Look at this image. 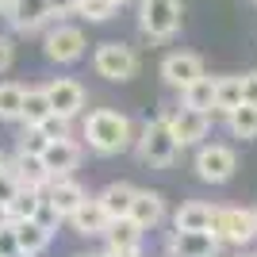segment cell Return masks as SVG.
I'll return each instance as SVG.
<instances>
[{
	"instance_id": "cell-32",
	"label": "cell",
	"mask_w": 257,
	"mask_h": 257,
	"mask_svg": "<svg viewBox=\"0 0 257 257\" xmlns=\"http://www.w3.org/2000/svg\"><path fill=\"white\" fill-rule=\"evenodd\" d=\"M0 257H20V234H16V223L0 226Z\"/></svg>"
},
{
	"instance_id": "cell-11",
	"label": "cell",
	"mask_w": 257,
	"mask_h": 257,
	"mask_svg": "<svg viewBox=\"0 0 257 257\" xmlns=\"http://www.w3.org/2000/svg\"><path fill=\"white\" fill-rule=\"evenodd\" d=\"M46 96H50L54 104V115H65V119H73L85 111V85L81 81H73V77H58V81H50L46 85Z\"/></svg>"
},
{
	"instance_id": "cell-33",
	"label": "cell",
	"mask_w": 257,
	"mask_h": 257,
	"mask_svg": "<svg viewBox=\"0 0 257 257\" xmlns=\"http://www.w3.org/2000/svg\"><path fill=\"white\" fill-rule=\"evenodd\" d=\"M35 223H43L46 230H58V223H62V211L46 200V192H43V207H39V215H35Z\"/></svg>"
},
{
	"instance_id": "cell-3",
	"label": "cell",
	"mask_w": 257,
	"mask_h": 257,
	"mask_svg": "<svg viewBox=\"0 0 257 257\" xmlns=\"http://www.w3.org/2000/svg\"><path fill=\"white\" fill-rule=\"evenodd\" d=\"M211 234L223 246L246 249L249 242H257V207H219Z\"/></svg>"
},
{
	"instance_id": "cell-38",
	"label": "cell",
	"mask_w": 257,
	"mask_h": 257,
	"mask_svg": "<svg viewBox=\"0 0 257 257\" xmlns=\"http://www.w3.org/2000/svg\"><path fill=\"white\" fill-rule=\"evenodd\" d=\"M12 4H16V0H0V12H12Z\"/></svg>"
},
{
	"instance_id": "cell-21",
	"label": "cell",
	"mask_w": 257,
	"mask_h": 257,
	"mask_svg": "<svg viewBox=\"0 0 257 257\" xmlns=\"http://www.w3.org/2000/svg\"><path fill=\"white\" fill-rule=\"evenodd\" d=\"M215 96H219V77H200L181 92L184 107H196V111H215Z\"/></svg>"
},
{
	"instance_id": "cell-8",
	"label": "cell",
	"mask_w": 257,
	"mask_h": 257,
	"mask_svg": "<svg viewBox=\"0 0 257 257\" xmlns=\"http://www.w3.org/2000/svg\"><path fill=\"white\" fill-rule=\"evenodd\" d=\"M223 242L211 230H173L165 238V257H219Z\"/></svg>"
},
{
	"instance_id": "cell-39",
	"label": "cell",
	"mask_w": 257,
	"mask_h": 257,
	"mask_svg": "<svg viewBox=\"0 0 257 257\" xmlns=\"http://www.w3.org/2000/svg\"><path fill=\"white\" fill-rule=\"evenodd\" d=\"M4 169H8V158H4V154H0V173H4Z\"/></svg>"
},
{
	"instance_id": "cell-14",
	"label": "cell",
	"mask_w": 257,
	"mask_h": 257,
	"mask_svg": "<svg viewBox=\"0 0 257 257\" xmlns=\"http://www.w3.org/2000/svg\"><path fill=\"white\" fill-rule=\"evenodd\" d=\"M46 200L62 211V219H69V215H73L77 207L88 200V192H85V184L73 181V177H54L50 188H46Z\"/></svg>"
},
{
	"instance_id": "cell-35",
	"label": "cell",
	"mask_w": 257,
	"mask_h": 257,
	"mask_svg": "<svg viewBox=\"0 0 257 257\" xmlns=\"http://www.w3.org/2000/svg\"><path fill=\"white\" fill-rule=\"evenodd\" d=\"M50 12L54 16H73V12H81V0H50Z\"/></svg>"
},
{
	"instance_id": "cell-12",
	"label": "cell",
	"mask_w": 257,
	"mask_h": 257,
	"mask_svg": "<svg viewBox=\"0 0 257 257\" xmlns=\"http://www.w3.org/2000/svg\"><path fill=\"white\" fill-rule=\"evenodd\" d=\"M69 226H73L81 238H100V234H107V226H111V215L104 211V204H100L96 196H88L85 204H81L73 215H69Z\"/></svg>"
},
{
	"instance_id": "cell-1",
	"label": "cell",
	"mask_w": 257,
	"mask_h": 257,
	"mask_svg": "<svg viewBox=\"0 0 257 257\" xmlns=\"http://www.w3.org/2000/svg\"><path fill=\"white\" fill-rule=\"evenodd\" d=\"M135 139V127L123 111H111V107H96L92 115L85 119V146L96 158H115V154L131 150Z\"/></svg>"
},
{
	"instance_id": "cell-2",
	"label": "cell",
	"mask_w": 257,
	"mask_h": 257,
	"mask_svg": "<svg viewBox=\"0 0 257 257\" xmlns=\"http://www.w3.org/2000/svg\"><path fill=\"white\" fill-rule=\"evenodd\" d=\"M181 142H177V135H173L169 119L165 115H154L146 119V127H142L139 142H135V154H139L142 165H150V169H169V165H177V158H181Z\"/></svg>"
},
{
	"instance_id": "cell-37",
	"label": "cell",
	"mask_w": 257,
	"mask_h": 257,
	"mask_svg": "<svg viewBox=\"0 0 257 257\" xmlns=\"http://www.w3.org/2000/svg\"><path fill=\"white\" fill-rule=\"evenodd\" d=\"M8 223H12V211H8L4 204H0V226H8Z\"/></svg>"
},
{
	"instance_id": "cell-4",
	"label": "cell",
	"mask_w": 257,
	"mask_h": 257,
	"mask_svg": "<svg viewBox=\"0 0 257 257\" xmlns=\"http://www.w3.org/2000/svg\"><path fill=\"white\" fill-rule=\"evenodd\" d=\"M139 27L154 43L173 39L181 31V0H139Z\"/></svg>"
},
{
	"instance_id": "cell-40",
	"label": "cell",
	"mask_w": 257,
	"mask_h": 257,
	"mask_svg": "<svg viewBox=\"0 0 257 257\" xmlns=\"http://www.w3.org/2000/svg\"><path fill=\"white\" fill-rule=\"evenodd\" d=\"M234 257H257V253H246V249H238V253Z\"/></svg>"
},
{
	"instance_id": "cell-9",
	"label": "cell",
	"mask_w": 257,
	"mask_h": 257,
	"mask_svg": "<svg viewBox=\"0 0 257 257\" xmlns=\"http://www.w3.org/2000/svg\"><path fill=\"white\" fill-rule=\"evenodd\" d=\"M200 77H207L204 73V62H200V54H192V50H173L165 62H161V81L169 88H188V85H196Z\"/></svg>"
},
{
	"instance_id": "cell-20",
	"label": "cell",
	"mask_w": 257,
	"mask_h": 257,
	"mask_svg": "<svg viewBox=\"0 0 257 257\" xmlns=\"http://www.w3.org/2000/svg\"><path fill=\"white\" fill-rule=\"evenodd\" d=\"M107 246L111 249H127V253H142V226L135 219H111L107 226Z\"/></svg>"
},
{
	"instance_id": "cell-25",
	"label": "cell",
	"mask_w": 257,
	"mask_h": 257,
	"mask_svg": "<svg viewBox=\"0 0 257 257\" xmlns=\"http://www.w3.org/2000/svg\"><path fill=\"white\" fill-rule=\"evenodd\" d=\"M246 104V92H242V77H219V96H215V111L230 115L234 107Z\"/></svg>"
},
{
	"instance_id": "cell-15",
	"label": "cell",
	"mask_w": 257,
	"mask_h": 257,
	"mask_svg": "<svg viewBox=\"0 0 257 257\" xmlns=\"http://www.w3.org/2000/svg\"><path fill=\"white\" fill-rule=\"evenodd\" d=\"M8 169L20 177L23 188H35V192H46L50 181H54L50 173H46L43 158H35V154H20V150H16V158H8Z\"/></svg>"
},
{
	"instance_id": "cell-30",
	"label": "cell",
	"mask_w": 257,
	"mask_h": 257,
	"mask_svg": "<svg viewBox=\"0 0 257 257\" xmlns=\"http://www.w3.org/2000/svg\"><path fill=\"white\" fill-rule=\"evenodd\" d=\"M39 131H43L50 142H62V139H69V119L65 115H50V119L39 123Z\"/></svg>"
},
{
	"instance_id": "cell-34",
	"label": "cell",
	"mask_w": 257,
	"mask_h": 257,
	"mask_svg": "<svg viewBox=\"0 0 257 257\" xmlns=\"http://www.w3.org/2000/svg\"><path fill=\"white\" fill-rule=\"evenodd\" d=\"M12 58H16V46H12V39L8 35H0V73L12 65Z\"/></svg>"
},
{
	"instance_id": "cell-7",
	"label": "cell",
	"mask_w": 257,
	"mask_h": 257,
	"mask_svg": "<svg viewBox=\"0 0 257 257\" xmlns=\"http://www.w3.org/2000/svg\"><path fill=\"white\" fill-rule=\"evenodd\" d=\"M85 46H88L85 31H81V27H73V23H54L50 31H46V39H43L46 58H50V62H58V65L77 62V58L85 54Z\"/></svg>"
},
{
	"instance_id": "cell-26",
	"label": "cell",
	"mask_w": 257,
	"mask_h": 257,
	"mask_svg": "<svg viewBox=\"0 0 257 257\" xmlns=\"http://www.w3.org/2000/svg\"><path fill=\"white\" fill-rule=\"evenodd\" d=\"M226 127L234 139H257V104H242L226 115Z\"/></svg>"
},
{
	"instance_id": "cell-28",
	"label": "cell",
	"mask_w": 257,
	"mask_h": 257,
	"mask_svg": "<svg viewBox=\"0 0 257 257\" xmlns=\"http://www.w3.org/2000/svg\"><path fill=\"white\" fill-rule=\"evenodd\" d=\"M46 146H50V139H46L39 127H23L20 142H16V150H20V154H35V158H43Z\"/></svg>"
},
{
	"instance_id": "cell-13",
	"label": "cell",
	"mask_w": 257,
	"mask_h": 257,
	"mask_svg": "<svg viewBox=\"0 0 257 257\" xmlns=\"http://www.w3.org/2000/svg\"><path fill=\"white\" fill-rule=\"evenodd\" d=\"M81 142H73V139H62V142H50L46 146V154H43V165H46V173L50 177H73V169L81 165Z\"/></svg>"
},
{
	"instance_id": "cell-19",
	"label": "cell",
	"mask_w": 257,
	"mask_h": 257,
	"mask_svg": "<svg viewBox=\"0 0 257 257\" xmlns=\"http://www.w3.org/2000/svg\"><path fill=\"white\" fill-rule=\"evenodd\" d=\"M135 196H139V188L127 181H111L104 184L96 192V200L104 204V211L111 215V219H131V204H135Z\"/></svg>"
},
{
	"instance_id": "cell-10",
	"label": "cell",
	"mask_w": 257,
	"mask_h": 257,
	"mask_svg": "<svg viewBox=\"0 0 257 257\" xmlns=\"http://www.w3.org/2000/svg\"><path fill=\"white\" fill-rule=\"evenodd\" d=\"M165 119H169L181 146H200L207 139V131H211V111H196V107H184V104L177 111H165Z\"/></svg>"
},
{
	"instance_id": "cell-5",
	"label": "cell",
	"mask_w": 257,
	"mask_h": 257,
	"mask_svg": "<svg viewBox=\"0 0 257 257\" xmlns=\"http://www.w3.org/2000/svg\"><path fill=\"white\" fill-rule=\"evenodd\" d=\"M92 69H96L104 81H131V77L139 73V54L131 50L127 43H100L96 54H92Z\"/></svg>"
},
{
	"instance_id": "cell-36",
	"label": "cell",
	"mask_w": 257,
	"mask_h": 257,
	"mask_svg": "<svg viewBox=\"0 0 257 257\" xmlns=\"http://www.w3.org/2000/svg\"><path fill=\"white\" fill-rule=\"evenodd\" d=\"M242 92H246V104H257V69L242 77Z\"/></svg>"
},
{
	"instance_id": "cell-41",
	"label": "cell",
	"mask_w": 257,
	"mask_h": 257,
	"mask_svg": "<svg viewBox=\"0 0 257 257\" xmlns=\"http://www.w3.org/2000/svg\"><path fill=\"white\" fill-rule=\"evenodd\" d=\"M115 4H119V8H123V4H131V0H115Z\"/></svg>"
},
{
	"instance_id": "cell-29",
	"label": "cell",
	"mask_w": 257,
	"mask_h": 257,
	"mask_svg": "<svg viewBox=\"0 0 257 257\" xmlns=\"http://www.w3.org/2000/svg\"><path fill=\"white\" fill-rule=\"evenodd\" d=\"M115 12H119L115 0H81V16H85V20H92V23L111 20Z\"/></svg>"
},
{
	"instance_id": "cell-23",
	"label": "cell",
	"mask_w": 257,
	"mask_h": 257,
	"mask_svg": "<svg viewBox=\"0 0 257 257\" xmlns=\"http://www.w3.org/2000/svg\"><path fill=\"white\" fill-rule=\"evenodd\" d=\"M23 100L27 88L16 81H0V123H20L23 119Z\"/></svg>"
},
{
	"instance_id": "cell-27",
	"label": "cell",
	"mask_w": 257,
	"mask_h": 257,
	"mask_svg": "<svg viewBox=\"0 0 257 257\" xmlns=\"http://www.w3.org/2000/svg\"><path fill=\"white\" fill-rule=\"evenodd\" d=\"M39 207H43V192H35V188H23L16 200H12V223H27V219H35L39 215Z\"/></svg>"
},
{
	"instance_id": "cell-22",
	"label": "cell",
	"mask_w": 257,
	"mask_h": 257,
	"mask_svg": "<svg viewBox=\"0 0 257 257\" xmlns=\"http://www.w3.org/2000/svg\"><path fill=\"white\" fill-rule=\"evenodd\" d=\"M16 234H20V253L23 257H39L46 246H50V234H54V230H46L43 223L27 219V223H16Z\"/></svg>"
},
{
	"instance_id": "cell-24",
	"label": "cell",
	"mask_w": 257,
	"mask_h": 257,
	"mask_svg": "<svg viewBox=\"0 0 257 257\" xmlns=\"http://www.w3.org/2000/svg\"><path fill=\"white\" fill-rule=\"evenodd\" d=\"M54 115V104H50V96H46V85L43 88H27V100H23V127H39L43 119H50Z\"/></svg>"
},
{
	"instance_id": "cell-16",
	"label": "cell",
	"mask_w": 257,
	"mask_h": 257,
	"mask_svg": "<svg viewBox=\"0 0 257 257\" xmlns=\"http://www.w3.org/2000/svg\"><path fill=\"white\" fill-rule=\"evenodd\" d=\"M50 16H54V12H50V0H16L12 12H8V23L16 27V31L31 35V31H39Z\"/></svg>"
},
{
	"instance_id": "cell-17",
	"label": "cell",
	"mask_w": 257,
	"mask_h": 257,
	"mask_svg": "<svg viewBox=\"0 0 257 257\" xmlns=\"http://www.w3.org/2000/svg\"><path fill=\"white\" fill-rule=\"evenodd\" d=\"M219 207L204 204V200H184L177 211H173V230H211Z\"/></svg>"
},
{
	"instance_id": "cell-18",
	"label": "cell",
	"mask_w": 257,
	"mask_h": 257,
	"mask_svg": "<svg viewBox=\"0 0 257 257\" xmlns=\"http://www.w3.org/2000/svg\"><path fill=\"white\" fill-rule=\"evenodd\" d=\"M131 219L142 226V230H154V226L165 223V196L150 192V188H139L135 204H131Z\"/></svg>"
},
{
	"instance_id": "cell-42",
	"label": "cell",
	"mask_w": 257,
	"mask_h": 257,
	"mask_svg": "<svg viewBox=\"0 0 257 257\" xmlns=\"http://www.w3.org/2000/svg\"><path fill=\"white\" fill-rule=\"evenodd\" d=\"M77 257H88V253H77ZM92 257H96V253H92Z\"/></svg>"
},
{
	"instance_id": "cell-31",
	"label": "cell",
	"mask_w": 257,
	"mask_h": 257,
	"mask_svg": "<svg viewBox=\"0 0 257 257\" xmlns=\"http://www.w3.org/2000/svg\"><path fill=\"white\" fill-rule=\"evenodd\" d=\"M20 192H23L20 177H16L12 169H4V173H0V204H4V207H12V200H16Z\"/></svg>"
},
{
	"instance_id": "cell-6",
	"label": "cell",
	"mask_w": 257,
	"mask_h": 257,
	"mask_svg": "<svg viewBox=\"0 0 257 257\" xmlns=\"http://www.w3.org/2000/svg\"><path fill=\"white\" fill-rule=\"evenodd\" d=\"M238 169V154L223 142H207L196 150V177L204 184H226Z\"/></svg>"
}]
</instances>
